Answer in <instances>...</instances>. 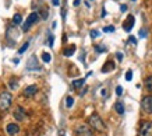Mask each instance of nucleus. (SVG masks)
Here are the masks:
<instances>
[{
  "label": "nucleus",
  "mask_w": 152,
  "mask_h": 136,
  "mask_svg": "<svg viewBox=\"0 0 152 136\" xmlns=\"http://www.w3.org/2000/svg\"><path fill=\"white\" fill-rule=\"evenodd\" d=\"M88 123L89 126L95 129L98 132H105L106 131V126H105V122L102 121V118L98 115V114H92L91 117L88 118Z\"/></svg>",
  "instance_id": "obj_1"
},
{
  "label": "nucleus",
  "mask_w": 152,
  "mask_h": 136,
  "mask_svg": "<svg viewBox=\"0 0 152 136\" xmlns=\"http://www.w3.org/2000/svg\"><path fill=\"white\" fill-rule=\"evenodd\" d=\"M11 101H13L11 93H9V91L0 93V111H7L11 105Z\"/></svg>",
  "instance_id": "obj_2"
},
{
  "label": "nucleus",
  "mask_w": 152,
  "mask_h": 136,
  "mask_svg": "<svg viewBox=\"0 0 152 136\" xmlns=\"http://www.w3.org/2000/svg\"><path fill=\"white\" fill-rule=\"evenodd\" d=\"M38 21H39V13H38V11H32L31 14L28 16V18L25 20V23H24V25H23V31L27 33L28 30L31 28L35 23H38Z\"/></svg>",
  "instance_id": "obj_3"
},
{
  "label": "nucleus",
  "mask_w": 152,
  "mask_h": 136,
  "mask_svg": "<svg viewBox=\"0 0 152 136\" xmlns=\"http://www.w3.org/2000/svg\"><path fill=\"white\" fill-rule=\"evenodd\" d=\"M75 133H77V136H94L92 128L89 125H84V123L75 128Z\"/></svg>",
  "instance_id": "obj_4"
},
{
  "label": "nucleus",
  "mask_w": 152,
  "mask_h": 136,
  "mask_svg": "<svg viewBox=\"0 0 152 136\" xmlns=\"http://www.w3.org/2000/svg\"><path fill=\"white\" fill-rule=\"evenodd\" d=\"M140 136H152V122L145 121L140 126Z\"/></svg>",
  "instance_id": "obj_5"
},
{
  "label": "nucleus",
  "mask_w": 152,
  "mask_h": 136,
  "mask_svg": "<svg viewBox=\"0 0 152 136\" xmlns=\"http://www.w3.org/2000/svg\"><path fill=\"white\" fill-rule=\"evenodd\" d=\"M27 70H29V72H34V70L39 72V70H42L41 65L38 63L37 56H31L29 59H28V62H27Z\"/></svg>",
  "instance_id": "obj_6"
},
{
  "label": "nucleus",
  "mask_w": 152,
  "mask_h": 136,
  "mask_svg": "<svg viewBox=\"0 0 152 136\" xmlns=\"http://www.w3.org/2000/svg\"><path fill=\"white\" fill-rule=\"evenodd\" d=\"M141 108H142L144 112L152 114V95L144 97L142 101H141Z\"/></svg>",
  "instance_id": "obj_7"
},
{
  "label": "nucleus",
  "mask_w": 152,
  "mask_h": 136,
  "mask_svg": "<svg viewBox=\"0 0 152 136\" xmlns=\"http://www.w3.org/2000/svg\"><path fill=\"white\" fill-rule=\"evenodd\" d=\"M134 24H135V18H134V16L133 14L127 16V18H126L124 23H123V30H124V31H127V33H130Z\"/></svg>",
  "instance_id": "obj_8"
},
{
  "label": "nucleus",
  "mask_w": 152,
  "mask_h": 136,
  "mask_svg": "<svg viewBox=\"0 0 152 136\" xmlns=\"http://www.w3.org/2000/svg\"><path fill=\"white\" fill-rule=\"evenodd\" d=\"M37 91H38L37 86H28V87H25V90H24V97L31 98V97H34V95L37 94Z\"/></svg>",
  "instance_id": "obj_9"
},
{
  "label": "nucleus",
  "mask_w": 152,
  "mask_h": 136,
  "mask_svg": "<svg viewBox=\"0 0 152 136\" xmlns=\"http://www.w3.org/2000/svg\"><path fill=\"white\" fill-rule=\"evenodd\" d=\"M6 131H7V133H9L10 136L17 135V133L20 132V126H18V123H9V125L6 126Z\"/></svg>",
  "instance_id": "obj_10"
},
{
  "label": "nucleus",
  "mask_w": 152,
  "mask_h": 136,
  "mask_svg": "<svg viewBox=\"0 0 152 136\" xmlns=\"http://www.w3.org/2000/svg\"><path fill=\"white\" fill-rule=\"evenodd\" d=\"M14 118H15L17 121H24V118H25V111H24L23 107H17L14 109Z\"/></svg>",
  "instance_id": "obj_11"
},
{
  "label": "nucleus",
  "mask_w": 152,
  "mask_h": 136,
  "mask_svg": "<svg viewBox=\"0 0 152 136\" xmlns=\"http://www.w3.org/2000/svg\"><path fill=\"white\" fill-rule=\"evenodd\" d=\"M112 70H115V62L113 61H107L105 65L102 66V72L103 73H109Z\"/></svg>",
  "instance_id": "obj_12"
},
{
  "label": "nucleus",
  "mask_w": 152,
  "mask_h": 136,
  "mask_svg": "<svg viewBox=\"0 0 152 136\" xmlns=\"http://www.w3.org/2000/svg\"><path fill=\"white\" fill-rule=\"evenodd\" d=\"M74 52H75V45H70V47H67L64 51H63V55H64V56H73Z\"/></svg>",
  "instance_id": "obj_13"
},
{
  "label": "nucleus",
  "mask_w": 152,
  "mask_h": 136,
  "mask_svg": "<svg viewBox=\"0 0 152 136\" xmlns=\"http://www.w3.org/2000/svg\"><path fill=\"white\" fill-rule=\"evenodd\" d=\"M84 83H85V79H77L73 81V87L75 90H80L84 86Z\"/></svg>",
  "instance_id": "obj_14"
},
{
  "label": "nucleus",
  "mask_w": 152,
  "mask_h": 136,
  "mask_svg": "<svg viewBox=\"0 0 152 136\" xmlns=\"http://www.w3.org/2000/svg\"><path fill=\"white\" fill-rule=\"evenodd\" d=\"M115 109L119 115H123V114H124V105H123L121 103H116L115 104Z\"/></svg>",
  "instance_id": "obj_15"
},
{
  "label": "nucleus",
  "mask_w": 152,
  "mask_h": 136,
  "mask_svg": "<svg viewBox=\"0 0 152 136\" xmlns=\"http://www.w3.org/2000/svg\"><path fill=\"white\" fill-rule=\"evenodd\" d=\"M145 87H147V90L149 93H152V76L145 79Z\"/></svg>",
  "instance_id": "obj_16"
},
{
  "label": "nucleus",
  "mask_w": 152,
  "mask_h": 136,
  "mask_svg": "<svg viewBox=\"0 0 152 136\" xmlns=\"http://www.w3.org/2000/svg\"><path fill=\"white\" fill-rule=\"evenodd\" d=\"M42 61L45 62V63H49V62L52 61V55L48 53V52H43V53H42Z\"/></svg>",
  "instance_id": "obj_17"
},
{
  "label": "nucleus",
  "mask_w": 152,
  "mask_h": 136,
  "mask_svg": "<svg viewBox=\"0 0 152 136\" xmlns=\"http://www.w3.org/2000/svg\"><path fill=\"white\" fill-rule=\"evenodd\" d=\"M9 86H10V89L17 90V87H18V83H17V79H10V81H9Z\"/></svg>",
  "instance_id": "obj_18"
},
{
  "label": "nucleus",
  "mask_w": 152,
  "mask_h": 136,
  "mask_svg": "<svg viewBox=\"0 0 152 136\" xmlns=\"http://www.w3.org/2000/svg\"><path fill=\"white\" fill-rule=\"evenodd\" d=\"M21 21H23V17H21V14H14V17H13V23L15 24V25L21 24Z\"/></svg>",
  "instance_id": "obj_19"
},
{
  "label": "nucleus",
  "mask_w": 152,
  "mask_h": 136,
  "mask_svg": "<svg viewBox=\"0 0 152 136\" xmlns=\"http://www.w3.org/2000/svg\"><path fill=\"white\" fill-rule=\"evenodd\" d=\"M74 104V98L71 97V95H69L67 98H66V108H71Z\"/></svg>",
  "instance_id": "obj_20"
},
{
  "label": "nucleus",
  "mask_w": 152,
  "mask_h": 136,
  "mask_svg": "<svg viewBox=\"0 0 152 136\" xmlns=\"http://www.w3.org/2000/svg\"><path fill=\"white\" fill-rule=\"evenodd\" d=\"M28 47H29V42H28V41H27V42L24 44L23 47H21V48H20V49H18V53H24V52H25V51H27V49H28Z\"/></svg>",
  "instance_id": "obj_21"
},
{
  "label": "nucleus",
  "mask_w": 152,
  "mask_h": 136,
  "mask_svg": "<svg viewBox=\"0 0 152 136\" xmlns=\"http://www.w3.org/2000/svg\"><path fill=\"white\" fill-rule=\"evenodd\" d=\"M95 51H96L98 53H102V52H106V48L101 47V45H96V47H95Z\"/></svg>",
  "instance_id": "obj_22"
},
{
  "label": "nucleus",
  "mask_w": 152,
  "mask_h": 136,
  "mask_svg": "<svg viewBox=\"0 0 152 136\" xmlns=\"http://www.w3.org/2000/svg\"><path fill=\"white\" fill-rule=\"evenodd\" d=\"M131 79H133V72L127 70V73H126V80H127V81H130Z\"/></svg>",
  "instance_id": "obj_23"
},
{
  "label": "nucleus",
  "mask_w": 152,
  "mask_h": 136,
  "mask_svg": "<svg viewBox=\"0 0 152 136\" xmlns=\"http://www.w3.org/2000/svg\"><path fill=\"white\" fill-rule=\"evenodd\" d=\"M89 35H91V38H96L98 35H99V31H98V30H92V31L89 33Z\"/></svg>",
  "instance_id": "obj_24"
},
{
  "label": "nucleus",
  "mask_w": 152,
  "mask_h": 136,
  "mask_svg": "<svg viewBox=\"0 0 152 136\" xmlns=\"http://www.w3.org/2000/svg\"><path fill=\"white\" fill-rule=\"evenodd\" d=\"M115 31V27L113 25H110V27H105L103 28V33H113Z\"/></svg>",
  "instance_id": "obj_25"
},
{
  "label": "nucleus",
  "mask_w": 152,
  "mask_h": 136,
  "mask_svg": "<svg viewBox=\"0 0 152 136\" xmlns=\"http://www.w3.org/2000/svg\"><path fill=\"white\" fill-rule=\"evenodd\" d=\"M116 94H117V95H121V94H123V87H121V86H117V87H116Z\"/></svg>",
  "instance_id": "obj_26"
},
{
  "label": "nucleus",
  "mask_w": 152,
  "mask_h": 136,
  "mask_svg": "<svg viewBox=\"0 0 152 136\" xmlns=\"http://www.w3.org/2000/svg\"><path fill=\"white\" fill-rule=\"evenodd\" d=\"M140 37H141V38H145V37H147V30H145V28H141V30H140Z\"/></svg>",
  "instance_id": "obj_27"
},
{
  "label": "nucleus",
  "mask_w": 152,
  "mask_h": 136,
  "mask_svg": "<svg viewBox=\"0 0 152 136\" xmlns=\"http://www.w3.org/2000/svg\"><path fill=\"white\" fill-rule=\"evenodd\" d=\"M116 58H117L119 62H121L123 61V53H121V52H117V53H116Z\"/></svg>",
  "instance_id": "obj_28"
},
{
  "label": "nucleus",
  "mask_w": 152,
  "mask_h": 136,
  "mask_svg": "<svg viewBox=\"0 0 152 136\" xmlns=\"http://www.w3.org/2000/svg\"><path fill=\"white\" fill-rule=\"evenodd\" d=\"M53 39H55V37L49 35V47H53Z\"/></svg>",
  "instance_id": "obj_29"
},
{
  "label": "nucleus",
  "mask_w": 152,
  "mask_h": 136,
  "mask_svg": "<svg viewBox=\"0 0 152 136\" xmlns=\"http://www.w3.org/2000/svg\"><path fill=\"white\" fill-rule=\"evenodd\" d=\"M60 1H61V0H52V4H53V6H59Z\"/></svg>",
  "instance_id": "obj_30"
},
{
  "label": "nucleus",
  "mask_w": 152,
  "mask_h": 136,
  "mask_svg": "<svg viewBox=\"0 0 152 136\" xmlns=\"http://www.w3.org/2000/svg\"><path fill=\"white\" fill-rule=\"evenodd\" d=\"M129 41H130V42H131V44H137V39H135V38H134V37H130V39H129Z\"/></svg>",
  "instance_id": "obj_31"
},
{
  "label": "nucleus",
  "mask_w": 152,
  "mask_h": 136,
  "mask_svg": "<svg viewBox=\"0 0 152 136\" xmlns=\"http://www.w3.org/2000/svg\"><path fill=\"white\" fill-rule=\"evenodd\" d=\"M80 3H81V0H74V6H75V7L80 6Z\"/></svg>",
  "instance_id": "obj_32"
},
{
  "label": "nucleus",
  "mask_w": 152,
  "mask_h": 136,
  "mask_svg": "<svg viewBox=\"0 0 152 136\" xmlns=\"http://www.w3.org/2000/svg\"><path fill=\"white\" fill-rule=\"evenodd\" d=\"M120 10H121V11H126V10H127V6H126V4H123V6H121V7H120Z\"/></svg>",
  "instance_id": "obj_33"
},
{
  "label": "nucleus",
  "mask_w": 152,
  "mask_h": 136,
  "mask_svg": "<svg viewBox=\"0 0 152 136\" xmlns=\"http://www.w3.org/2000/svg\"><path fill=\"white\" fill-rule=\"evenodd\" d=\"M102 17H105V16H106V11H105V9H103V10H102Z\"/></svg>",
  "instance_id": "obj_34"
},
{
  "label": "nucleus",
  "mask_w": 152,
  "mask_h": 136,
  "mask_svg": "<svg viewBox=\"0 0 152 136\" xmlns=\"http://www.w3.org/2000/svg\"><path fill=\"white\" fill-rule=\"evenodd\" d=\"M60 136H64V131H60Z\"/></svg>",
  "instance_id": "obj_35"
},
{
  "label": "nucleus",
  "mask_w": 152,
  "mask_h": 136,
  "mask_svg": "<svg viewBox=\"0 0 152 136\" xmlns=\"http://www.w3.org/2000/svg\"><path fill=\"white\" fill-rule=\"evenodd\" d=\"M131 1H135V0H131Z\"/></svg>",
  "instance_id": "obj_36"
},
{
  "label": "nucleus",
  "mask_w": 152,
  "mask_h": 136,
  "mask_svg": "<svg viewBox=\"0 0 152 136\" xmlns=\"http://www.w3.org/2000/svg\"><path fill=\"white\" fill-rule=\"evenodd\" d=\"M89 1H91V0H89Z\"/></svg>",
  "instance_id": "obj_37"
}]
</instances>
